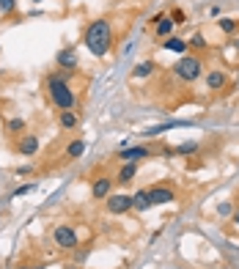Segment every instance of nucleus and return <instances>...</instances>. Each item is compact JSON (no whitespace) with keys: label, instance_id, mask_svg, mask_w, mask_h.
<instances>
[{"label":"nucleus","instance_id":"obj_9","mask_svg":"<svg viewBox=\"0 0 239 269\" xmlns=\"http://www.w3.org/2000/svg\"><path fill=\"white\" fill-rule=\"evenodd\" d=\"M17 151L22 154V157H33V154L39 151V138H36V134H31V132L19 134V140H17Z\"/></svg>","mask_w":239,"mask_h":269},{"label":"nucleus","instance_id":"obj_20","mask_svg":"<svg viewBox=\"0 0 239 269\" xmlns=\"http://www.w3.org/2000/svg\"><path fill=\"white\" fill-rule=\"evenodd\" d=\"M217 25H220V30L225 33V36H234L236 28H239V22H236V19H231V17H220V19H217Z\"/></svg>","mask_w":239,"mask_h":269},{"label":"nucleus","instance_id":"obj_4","mask_svg":"<svg viewBox=\"0 0 239 269\" xmlns=\"http://www.w3.org/2000/svg\"><path fill=\"white\" fill-rule=\"evenodd\" d=\"M52 242H55V245L61 247V250H74V247L80 245L77 231H74L72 225H66V223L55 225V231H52Z\"/></svg>","mask_w":239,"mask_h":269},{"label":"nucleus","instance_id":"obj_30","mask_svg":"<svg viewBox=\"0 0 239 269\" xmlns=\"http://www.w3.org/2000/svg\"><path fill=\"white\" fill-rule=\"evenodd\" d=\"M17 269H42V266H17Z\"/></svg>","mask_w":239,"mask_h":269},{"label":"nucleus","instance_id":"obj_11","mask_svg":"<svg viewBox=\"0 0 239 269\" xmlns=\"http://www.w3.org/2000/svg\"><path fill=\"white\" fill-rule=\"evenodd\" d=\"M225 83H228V77H225L223 69H212L206 75V91H223Z\"/></svg>","mask_w":239,"mask_h":269},{"label":"nucleus","instance_id":"obj_10","mask_svg":"<svg viewBox=\"0 0 239 269\" xmlns=\"http://www.w3.org/2000/svg\"><path fill=\"white\" fill-rule=\"evenodd\" d=\"M58 66L61 69H77V50H74V47H64V50L58 52Z\"/></svg>","mask_w":239,"mask_h":269},{"label":"nucleus","instance_id":"obj_15","mask_svg":"<svg viewBox=\"0 0 239 269\" xmlns=\"http://www.w3.org/2000/svg\"><path fill=\"white\" fill-rule=\"evenodd\" d=\"M135 176H138V162H124L121 165V171H118V184H129V181H132Z\"/></svg>","mask_w":239,"mask_h":269},{"label":"nucleus","instance_id":"obj_2","mask_svg":"<svg viewBox=\"0 0 239 269\" xmlns=\"http://www.w3.org/2000/svg\"><path fill=\"white\" fill-rule=\"evenodd\" d=\"M47 96L58 110H74L77 107V96H74L72 85L66 80H61L58 75H50V80H47Z\"/></svg>","mask_w":239,"mask_h":269},{"label":"nucleus","instance_id":"obj_14","mask_svg":"<svg viewBox=\"0 0 239 269\" xmlns=\"http://www.w3.org/2000/svg\"><path fill=\"white\" fill-rule=\"evenodd\" d=\"M132 206H135V212H146V209H152V198H148V190H146V187L132 195Z\"/></svg>","mask_w":239,"mask_h":269},{"label":"nucleus","instance_id":"obj_1","mask_svg":"<svg viewBox=\"0 0 239 269\" xmlns=\"http://www.w3.org/2000/svg\"><path fill=\"white\" fill-rule=\"evenodd\" d=\"M85 47L94 58H105L113 47V25L110 19H94L85 28Z\"/></svg>","mask_w":239,"mask_h":269},{"label":"nucleus","instance_id":"obj_24","mask_svg":"<svg viewBox=\"0 0 239 269\" xmlns=\"http://www.w3.org/2000/svg\"><path fill=\"white\" fill-rule=\"evenodd\" d=\"M217 214H220V217H228V214H234V206H231V204H220V206H217Z\"/></svg>","mask_w":239,"mask_h":269},{"label":"nucleus","instance_id":"obj_22","mask_svg":"<svg viewBox=\"0 0 239 269\" xmlns=\"http://www.w3.org/2000/svg\"><path fill=\"white\" fill-rule=\"evenodd\" d=\"M14 9H17V0H0V14L3 17H9Z\"/></svg>","mask_w":239,"mask_h":269},{"label":"nucleus","instance_id":"obj_8","mask_svg":"<svg viewBox=\"0 0 239 269\" xmlns=\"http://www.w3.org/2000/svg\"><path fill=\"white\" fill-rule=\"evenodd\" d=\"M115 157H118L121 162H140V159L152 157V149H146V146H127V149H121Z\"/></svg>","mask_w":239,"mask_h":269},{"label":"nucleus","instance_id":"obj_27","mask_svg":"<svg viewBox=\"0 0 239 269\" xmlns=\"http://www.w3.org/2000/svg\"><path fill=\"white\" fill-rule=\"evenodd\" d=\"M31 173V167L28 165H22V167H17V176H28Z\"/></svg>","mask_w":239,"mask_h":269},{"label":"nucleus","instance_id":"obj_26","mask_svg":"<svg viewBox=\"0 0 239 269\" xmlns=\"http://www.w3.org/2000/svg\"><path fill=\"white\" fill-rule=\"evenodd\" d=\"M170 19H173V22H184V11H179V9H176L173 14H170Z\"/></svg>","mask_w":239,"mask_h":269},{"label":"nucleus","instance_id":"obj_25","mask_svg":"<svg viewBox=\"0 0 239 269\" xmlns=\"http://www.w3.org/2000/svg\"><path fill=\"white\" fill-rule=\"evenodd\" d=\"M33 190V184H22V187H17V190H14V198H19V195H28Z\"/></svg>","mask_w":239,"mask_h":269},{"label":"nucleus","instance_id":"obj_7","mask_svg":"<svg viewBox=\"0 0 239 269\" xmlns=\"http://www.w3.org/2000/svg\"><path fill=\"white\" fill-rule=\"evenodd\" d=\"M113 184H115V179L110 176H97L91 181V195H94V200H105L107 195H113Z\"/></svg>","mask_w":239,"mask_h":269},{"label":"nucleus","instance_id":"obj_19","mask_svg":"<svg viewBox=\"0 0 239 269\" xmlns=\"http://www.w3.org/2000/svg\"><path fill=\"white\" fill-rule=\"evenodd\" d=\"M6 132L19 138V134H25V118H9L6 121Z\"/></svg>","mask_w":239,"mask_h":269},{"label":"nucleus","instance_id":"obj_5","mask_svg":"<svg viewBox=\"0 0 239 269\" xmlns=\"http://www.w3.org/2000/svg\"><path fill=\"white\" fill-rule=\"evenodd\" d=\"M105 206H107V212H110V214H127V212L135 209V206H132V195H127V192H113V195H107V198H105Z\"/></svg>","mask_w":239,"mask_h":269},{"label":"nucleus","instance_id":"obj_18","mask_svg":"<svg viewBox=\"0 0 239 269\" xmlns=\"http://www.w3.org/2000/svg\"><path fill=\"white\" fill-rule=\"evenodd\" d=\"M85 154V140H72L66 146V159H80Z\"/></svg>","mask_w":239,"mask_h":269},{"label":"nucleus","instance_id":"obj_17","mask_svg":"<svg viewBox=\"0 0 239 269\" xmlns=\"http://www.w3.org/2000/svg\"><path fill=\"white\" fill-rule=\"evenodd\" d=\"M58 124H61V129H74V126L80 124V118H77V113H74V110H61Z\"/></svg>","mask_w":239,"mask_h":269},{"label":"nucleus","instance_id":"obj_28","mask_svg":"<svg viewBox=\"0 0 239 269\" xmlns=\"http://www.w3.org/2000/svg\"><path fill=\"white\" fill-rule=\"evenodd\" d=\"M231 223H234V225L239 228V206H236V209H234V214H231Z\"/></svg>","mask_w":239,"mask_h":269},{"label":"nucleus","instance_id":"obj_3","mask_svg":"<svg viewBox=\"0 0 239 269\" xmlns=\"http://www.w3.org/2000/svg\"><path fill=\"white\" fill-rule=\"evenodd\" d=\"M173 75L182 80V83H195L198 77L203 75V60L195 55H182L179 60L173 63Z\"/></svg>","mask_w":239,"mask_h":269},{"label":"nucleus","instance_id":"obj_29","mask_svg":"<svg viewBox=\"0 0 239 269\" xmlns=\"http://www.w3.org/2000/svg\"><path fill=\"white\" fill-rule=\"evenodd\" d=\"M209 14H212V17H217V19H220V6H212V9H209Z\"/></svg>","mask_w":239,"mask_h":269},{"label":"nucleus","instance_id":"obj_16","mask_svg":"<svg viewBox=\"0 0 239 269\" xmlns=\"http://www.w3.org/2000/svg\"><path fill=\"white\" fill-rule=\"evenodd\" d=\"M154 69H157L154 60H143V63H138V66L132 69V77H135V80H146V77L154 75Z\"/></svg>","mask_w":239,"mask_h":269},{"label":"nucleus","instance_id":"obj_13","mask_svg":"<svg viewBox=\"0 0 239 269\" xmlns=\"http://www.w3.org/2000/svg\"><path fill=\"white\" fill-rule=\"evenodd\" d=\"M162 50H168V52H176V55H187V42L184 39H179V36H170V39H165L162 42Z\"/></svg>","mask_w":239,"mask_h":269},{"label":"nucleus","instance_id":"obj_23","mask_svg":"<svg viewBox=\"0 0 239 269\" xmlns=\"http://www.w3.org/2000/svg\"><path fill=\"white\" fill-rule=\"evenodd\" d=\"M198 151V143H193V140H190V143H182L179 149H176V154H195Z\"/></svg>","mask_w":239,"mask_h":269},{"label":"nucleus","instance_id":"obj_21","mask_svg":"<svg viewBox=\"0 0 239 269\" xmlns=\"http://www.w3.org/2000/svg\"><path fill=\"white\" fill-rule=\"evenodd\" d=\"M187 47H190V50H195V52H201V50H206L209 44H206V39H203L201 33H195V36L187 42Z\"/></svg>","mask_w":239,"mask_h":269},{"label":"nucleus","instance_id":"obj_6","mask_svg":"<svg viewBox=\"0 0 239 269\" xmlns=\"http://www.w3.org/2000/svg\"><path fill=\"white\" fill-rule=\"evenodd\" d=\"M148 198H152V206H165V204H173L176 200V190L173 187H165V184H157L148 190Z\"/></svg>","mask_w":239,"mask_h":269},{"label":"nucleus","instance_id":"obj_31","mask_svg":"<svg viewBox=\"0 0 239 269\" xmlns=\"http://www.w3.org/2000/svg\"><path fill=\"white\" fill-rule=\"evenodd\" d=\"M33 3H42V0H33Z\"/></svg>","mask_w":239,"mask_h":269},{"label":"nucleus","instance_id":"obj_12","mask_svg":"<svg viewBox=\"0 0 239 269\" xmlns=\"http://www.w3.org/2000/svg\"><path fill=\"white\" fill-rule=\"evenodd\" d=\"M173 28H176V22H173V19H170V17H162L160 22L154 25V36L165 42V39H170V36H173Z\"/></svg>","mask_w":239,"mask_h":269}]
</instances>
